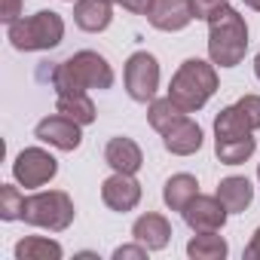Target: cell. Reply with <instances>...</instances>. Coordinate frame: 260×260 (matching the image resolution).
<instances>
[{
  "label": "cell",
  "instance_id": "7a4b0ae2",
  "mask_svg": "<svg viewBox=\"0 0 260 260\" xmlns=\"http://www.w3.org/2000/svg\"><path fill=\"white\" fill-rule=\"evenodd\" d=\"M245 52H248V25L233 7H223L208 22V58L211 64L236 68L242 64Z\"/></svg>",
  "mask_w": 260,
  "mask_h": 260
},
{
  "label": "cell",
  "instance_id": "603a6c76",
  "mask_svg": "<svg viewBox=\"0 0 260 260\" xmlns=\"http://www.w3.org/2000/svg\"><path fill=\"white\" fill-rule=\"evenodd\" d=\"M184 113H187V110H184V107H178L172 98H153V101H150V107H147V119H150V125L156 128L159 135L166 132V128H172Z\"/></svg>",
  "mask_w": 260,
  "mask_h": 260
},
{
  "label": "cell",
  "instance_id": "5b68a950",
  "mask_svg": "<svg viewBox=\"0 0 260 260\" xmlns=\"http://www.w3.org/2000/svg\"><path fill=\"white\" fill-rule=\"evenodd\" d=\"M74 202L64 190H43L34 196H25L22 220L31 226H43L49 233H61L74 223Z\"/></svg>",
  "mask_w": 260,
  "mask_h": 260
},
{
  "label": "cell",
  "instance_id": "52a82bcc",
  "mask_svg": "<svg viewBox=\"0 0 260 260\" xmlns=\"http://www.w3.org/2000/svg\"><path fill=\"white\" fill-rule=\"evenodd\" d=\"M55 172H58V159L52 153H46L43 147H25L13 162L16 181L28 190H37V187L49 184L55 178Z\"/></svg>",
  "mask_w": 260,
  "mask_h": 260
},
{
  "label": "cell",
  "instance_id": "9c48e42d",
  "mask_svg": "<svg viewBox=\"0 0 260 260\" xmlns=\"http://www.w3.org/2000/svg\"><path fill=\"white\" fill-rule=\"evenodd\" d=\"M184 214V220H187V226L193 230V233H214V230H220L223 223H226V208H223V202L217 199V196H193L190 199V205L181 211Z\"/></svg>",
  "mask_w": 260,
  "mask_h": 260
},
{
  "label": "cell",
  "instance_id": "4dcf8cb0",
  "mask_svg": "<svg viewBox=\"0 0 260 260\" xmlns=\"http://www.w3.org/2000/svg\"><path fill=\"white\" fill-rule=\"evenodd\" d=\"M242 4H245V7H251V10H257V13H260V0H242Z\"/></svg>",
  "mask_w": 260,
  "mask_h": 260
},
{
  "label": "cell",
  "instance_id": "2e32d148",
  "mask_svg": "<svg viewBox=\"0 0 260 260\" xmlns=\"http://www.w3.org/2000/svg\"><path fill=\"white\" fill-rule=\"evenodd\" d=\"M214 196L223 202V208H226L230 214H239V211H245V208L251 205V199H254V187H251L248 178L233 175V178H223V181L217 184V193H214Z\"/></svg>",
  "mask_w": 260,
  "mask_h": 260
},
{
  "label": "cell",
  "instance_id": "4316f807",
  "mask_svg": "<svg viewBox=\"0 0 260 260\" xmlns=\"http://www.w3.org/2000/svg\"><path fill=\"white\" fill-rule=\"evenodd\" d=\"M144 257H147V248L141 242H135V245H119L113 251V260H144Z\"/></svg>",
  "mask_w": 260,
  "mask_h": 260
},
{
  "label": "cell",
  "instance_id": "d6a6232c",
  "mask_svg": "<svg viewBox=\"0 0 260 260\" xmlns=\"http://www.w3.org/2000/svg\"><path fill=\"white\" fill-rule=\"evenodd\" d=\"M257 178H260V166H257Z\"/></svg>",
  "mask_w": 260,
  "mask_h": 260
},
{
  "label": "cell",
  "instance_id": "44dd1931",
  "mask_svg": "<svg viewBox=\"0 0 260 260\" xmlns=\"http://www.w3.org/2000/svg\"><path fill=\"white\" fill-rule=\"evenodd\" d=\"M226 251H230V245L223 236H217V230L214 233H196L187 242V254L193 260H223Z\"/></svg>",
  "mask_w": 260,
  "mask_h": 260
},
{
  "label": "cell",
  "instance_id": "e575fe53",
  "mask_svg": "<svg viewBox=\"0 0 260 260\" xmlns=\"http://www.w3.org/2000/svg\"><path fill=\"white\" fill-rule=\"evenodd\" d=\"M68 4H74V0H68Z\"/></svg>",
  "mask_w": 260,
  "mask_h": 260
},
{
  "label": "cell",
  "instance_id": "cb8c5ba5",
  "mask_svg": "<svg viewBox=\"0 0 260 260\" xmlns=\"http://www.w3.org/2000/svg\"><path fill=\"white\" fill-rule=\"evenodd\" d=\"M22 208H25V196L19 193V187H13V184L0 187V217L4 220H22Z\"/></svg>",
  "mask_w": 260,
  "mask_h": 260
},
{
  "label": "cell",
  "instance_id": "6da1fadb",
  "mask_svg": "<svg viewBox=\"0 0 260 260\" xmlns=\"http://www.w3.org/2000/svg\"><path fill=\"white\" fill-rule=\"evenodd\" d=\"M52 80V89L58 95L64 92H92V89H110L113 86V68L107 64L104 55L92 52V49H83V52H74L68 61H58L49 74Z\"/></svg>",
  "mask_w": 260,
  "mask_h": 260
},
{
  "label": "cell",
  "instance_id": "836d02e7",
  "mask_svg": "<svg viewBox=\"0 0 260 260\" xmlns=\"http://www.w3.org/2000/svg\"><path fill=\"white\" fill-rule=\"evenodd\" d=\"M110 4H119V0H110Z\"/></svg>",
  "mask_w": 260,
  "mask_h": 260
},
{
  "label": "cell",
  "instance_id": "5bb4252c",
  "mask_svg": "<svg viewBox=\"0 0 260 260\" xmlns=\"http://www.w3.org/2000/svg\"><path fill=\"white\" fill-rule=\"evenodd\" d=\"M132 236H135V242H141L147 251H162V248L169 245V239H172V223H169L162 214L150 211V214H141V217L132 223Z\"/></svg>",
  "mask_w": 260,
  "mask_h": 260
},
{
  "label": "cell",
  "instance_id": "f1b7e54d",
  "mask_svg": "<svg viewBox=\"0 0 260 260\" xmlns=\"http://www.w3.org/2000/svg\"><path fill=\"white\" fill-rule=\"evenodd\" d=\"M119 7H125L128 13H138V16H147V10L153 7V0H119Z\"/></svg>",
  "mask_w": 260,
  "mask_h": 260
},
{
  "label": "cell",
  "instance_id": "83f0119b",
  "mask_svg": "<svg viewBox=\"0 0 260 260\" xmlns=\"http://www.w3.org/2000/svg\"><path fill=\"white\" fill-rule=\"evenodd\" d=\"M22 16V0H0V19L7 25H13Z\"/></svg>",
  "mask_w": 260,
  "mask_h": 260
},
{
  "label": "cell",
  "instance_id": "8992f818",
  "mask_svg": "<svg viewBox=\"0 0 260 260\" xmlns=\"http://www.w3.org/2000/svg\"><path fill=\"white\" fill-rule=\"evenodd\" d=\"M122 80H125V92L132 95V101L147 104V101L156 98V89H159V61L150 52L128 55Z\"/></svg>",
  "mask_w": 260,
  "mask_h": 260
},
{
  "label": "cell",
  "instance_id": "9a60e30c",
  "mask_svg": "<svg viewBox=\"0 0 260 260\" xmlns=\"http://www.w3.org/2000/svg\"><path fill=\"white\" fill-rule=\"evenodd\" d=\"M113 19V4L110 0H77L74 4V22L86 34H101Z\"/></svg>",
  "mask_w": 260,
  "mask_h": 260
},
{
  "label": "cell",
  "instance_id": "484cf974",
  "mask_svg": "<svg viewBox=\"0 0 260 260\" xmlns=\"http://www.w3.org/2000/svg\"><path fill=\"white\" fill-rule=\"evenodd\" d=\"M236 104H239V110L248 116V122H251L254 128H260V95H245V98H239Z\"/></svg>",
  "mask_w": 260,
  "mask_h": 260
},
{
  "label": "cell",
  "instance_id": "ffe728a7",
  "mask_svg": "<svg viewBox=\"0 0 260 260\" xmlns=\"http://www.w3.org/2000/svg\"><path fill=\"white\" fill-rule=\"evenodd\" d=\"M257 150L254 135L245 138H214V153L223 166H242L245 159H251V153Z\"/></svg>",
  "mask_w": 260,
  "mask_h": 260
},
{
  "label": "cell",
  "instance_id": "30bf717a",
  "mask_svg": "<svg viewBox=\"0 0 260 260\" xmlns=\"http://www.w3.org/2000/svg\"><path fill=\"white\" fill-rule=\"evenodd\" d=\"M101 199L110 211H132L138 202H141V184L132 178V175H122V172H113L104 184H101Z\"/></svg>",
  "mask_w": 260,
  "mask_h": 260
},
{
  "label": "cell",
  "instance_id": "f546056e",
  "mask_svg": "<svg viewBox=\"0 0 260 260\" xmlns=\"http://www.w3.org/2000/svg\"><path fill=\"white\" fill-rule=\"evenodd\" d=\"M245 260H260V226L254 230V236H251V242L245 248Z\"/></svg>",
  "mask_w": 260,
  "mask_h": 260
},
{
  "label": "cell",
  "instance_id": "7c38bea8",
  "mask_svg": "<svg viewBox=\"0 0 260 260\" xmlns=\"http://www.w3.org/2000/svg\"><path fill=\"white\" fill-rule=\"evenodd\" d=\"M162 144L175 156H190V153H196L202 147V128H199V122H193L184 113L172 128H166V132H162Z\"/></svg>",
  "mask_w": 260,
  "mask_h": 260
},
{
  "label": "cell",
  "instance_id": "277c9868",
  "mask_svg": "<svg viewBox=\"0 0 260 260\" xmlns=\"http://www.w3.org/2000/svg\"><path fill=\"white\" fill-rule=\"evenodd\" d=\"M10 43L19 52H40V49H55L64 37V19L52 10H40L34 16L16 19L10 25Z\"/></svg>",
  "mask_w": 260,
  "mask_h": 260
},
{
  "label": "cell",
  "instance_id": "d6986e66",
  "mask_svg": "<svg viewBox=\"0 0 260 260\" xmlns=\"http://www.w3.org/2000/svg\"><path fill=\"white\" fill-rule=\"evenodd\" d=\"M245 135H254V125L239 110V104L223 107L214 119V138H245Z\"/></svg>",
  "mask_w": 260,
  "mask_h": 260
},
{
  "label": "cell",
  "instance_id": "4fadbf2b",
  "mask_svg": "<svg viewBox=\"0 0 260 260\" xmlns=\"http://www.w3.org/2000/svg\"><path fill=\"white\" fill-rule=\"evenodd\" d=\"M104 162L113 169V172H122V175H135L141 166H144V156H141V147L132 141V138H110L107 147H104Z\"/></svg>",
  "mask_w": 260,
  "mask_h": 260
},
{
  "label": "cell",
  "instance_id": "8fae6325",
  "mask_svg": "<svg viewBox=\"0 0 260 260\" xmlns=\"http://www.w3.org/2000/svg\"><path fill=\"white\" fill-rule=\"evenodd\" d=\"M147 22L156 31H184L193 22V10H190V0H153V7L147 10Z\"/></svg>",
  "mask_w": 260,
  "mask_h": 260
},
{
  "label": "cell",
  "instance_id": "ba28073f",
  "mask_svg": "<svg viewBox=\"0 0 260 260\" xmlns=\"http://www.w3.org/2000/svg\"><path fill=\"white\" fill-rule=\"evenodd\" d=\"M34 138L43 141V144H52L55 150H64V153H71V150H77L83 144L80 122H74V119H68L61 113H52V116L40 119L34 125Z\"/></svg>",
  "mask_w": 260,
  "mask_h": 260
},
{
  "label": "cell",
  "instance_id": "d4e9b609",
  "mask_svg": "<svg viewBox=\"0 0 260 260\" xmlns=\"http://www.w3.org/2000/svg\"><path fill=\"white\" fill-rule=\"evenodd\" d=\"M223 7H226V0H190L193 19H205V22H211Z\"/></svg>",
  "mask_w": 260,
  "mask_h": 260
},
{
  "label": "cell",
  "instance_id": "3957f363",
  "mask_svg": "<svg viewBox=\"0 0 260 260\" xmlns=\"http://www.w3.org/2000/svg\"><path fill=\"white\" fill-rule=\"evenodd\" d=\"M214 92H217V71H214V64H208L202 58H187L175 71L172 86H169V98L178 107H184L187 113L202 110Z\"/></svg>",
  "mask_w": 260,
  "mask_h": 260
},
{
  "label": "cell",
  "instance_id": "7402d4cb",
  "mask_svg": "<svg viewBox=\"0 0 260 260\" xmlns=\"http://www.w3.org/2000/svg\"><path fill=\"white\" fill-rule=\"evenodd\" d=\"M61 245L43 236H28L16 245V260H61Z\"/></svg>",
  "mask_w": 260,
  "mask_h": 260
},
{
  "label": "cell",
  "instance_id": "1f68e13d",
  "mask_svg": "<svg viewBox=\"0 0 260 260\" xmlns=\"http://www.w3.org/2000/svg\"><path fill=\"white\" fill-rule=\"evenodd\" d=\"M254 74H257V80H260V52H257V58H254Z\"/></svg>",
  "mask_w": 260,
  "mask_h": 260
},
{
  "label": "cell",
  "instance_id": "ac0fdd59",
  "mask_svg": "<svg viewBox=\"0 0 260 260\" xmlns=\"http://www.w3.org/2000/svg\"><path fill=\"white\" fill-rule=\"evenodd\" d=\"M193 196H199V181L193 175H172L162 187V199L172 211H184Z\"/></svg>",
  "mask_w": 260,
  "mask_h": 260
},
{
  "label": "cell",
  "instance_id": "e0dca14e",
  "mask_svg": "<svg viewBox=\"0 0 260 260\" xmlns=\"http://www.w3.org/2000/svg\"><path fill=\"white\" fill-rule=\"evenodd\" d=\"M55 113H61V116H68V119H74L80 125H89L98 116L95 104H92V98L86 92H64V95H58L55 98Z\"/></svg>",
  "mask_w": 260,
  "mask_h": 260
}]
</instances>
